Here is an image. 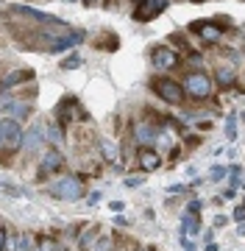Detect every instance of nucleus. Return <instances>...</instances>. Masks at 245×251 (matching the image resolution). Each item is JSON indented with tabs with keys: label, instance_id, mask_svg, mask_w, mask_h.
<instances>
[{
	"label": "nucleus",
	"instance_id": "obj_1",
	"mask_svg": "<svg viewBox=\"0 0 245 251\" xmlns=\"http://www.w3.org/2000/svg\"><path fill=\"white\" fill-rule=\"evenodd\" d=\"M181 90H184V98H190L192 103H206L212 98V92H215V81L203 70H187L181 78Z\"/></svg>",
	"mask_w": 245,
	"mask_h": 251
},
{
	"label": "nucleus",
	"instance_id": "obj_2",
	"mask_svg": "<svg viewBox=\"0 0 245 251\" xmlns=\"http://www.w3.org/2000/svg\"><path fill=\"white\" fill-rule=\"evenodd\" d=\"M47 193L56 201H78V198H84V179L81 176H73V173L59 176V179L47 181Z\"/></svg>",
	"mask_w": 245,
	"mask_h": 251
},
{
	"label": "nucleus",
	"instance_id": "obj_3",
	"mask_svg": "<svg viewBox=\"0 0 245 251\" xmlns=\"http://www.w3.org/2000/svg\"><path fill=\"white\" fill-rule=\"evenodd\" d=\"M89 115H87V109L81 106V100L75 98V95H64L59 103H56V123L59 126H73V123H87Z\"/></svg>",
	"mask_w": 245,
	"mask_h": 251
},
{
	"label": "nucleus",
	"instance_id": "obj_4",
	"mask_svg": "<svg viewBox=\"0 0 245 251\" xmlns=\"http://www.w3.org/2000/svg\"><path fill=\"white\" fill-rule=\"evenodd\" d=\"M151 90L159 100L164 103H170V106H178L184 100V90H181V81L176 78H167V75H159V78L151 81Z\"/></svg>",
	"mask_w": 245,
	"mask_h": 251
},
{
	"label": "nucleus",
	"instance_id": "obj_5",
	"mask_svg": "<svg viewBox=\"0 0 245 251\" xmlns=\"http://www.w3.org/2000/svg\"><path fill=\"white\" fill-rule=\"evenodd\" d=\"M190 34L198 39L200 45H220L223 42V34H226V28H220V23L215 20H195L190 23Z\"/></svg>",
	"mask_w": 245,
	"mask_h": 251
},
{
	"label": "nucleus",
	"instance_id": "obj_6",
	"mask_svg": "<svg viewBox=\"0 0 245 251\" xmlns=\"http://www.w3.org/2000/svg\"><path fill=\"white\" fill-rule=\"evenodd\" d=\"M151 64H154L159 73H170L181 64V53L170 45H156L154 50H151Z\"/></svg>",
	"mask_w": 245,
	"mask_h": 251
},
{
	"label": "nucleus",
	"instance_id": "obj_7",
	"mask_svg": "<svg viewBox=\"0 0 245 251\" xmlns=\"http://www.w3.org/2000/svg\"><path fill=\"white\" fill-rule=\"evenodd\" d=\"M45 140H47V123L34 120V123H31V128L25 131V137H22V153H25V156L37 153L39 148H42V143H45Z\"/></svg>",
	"mask_w": 245,
	"mask_h": 251
},
{
	"label": "nucleus",
	"instance_id": "obj_8",
	"mask_svg": "<svg viewBox=\"0 0 245 251\" xmlns=\"http://www.w3.org/2000/svg\"><path fill=\"white\" fill-rule=\"evenodd\" d=\"M64 153L59 151V148H47L42 156H39V171H37V176L39 179H50L53 173H59L64 168Z\"/></svg>",
	"mask_w": 245,
	"mask_h": 251
},
{
	"label": "nucleus",
	"instance_id": "obj_9",
	"mask_svg": "<svg viewBox=\"0 0 245 251\" xmlns=\"http://www.w3.org/2000/svg\"><path fill=\"white\" fill-rule=\"evenodd\" d=\"M170 6V0H142L134 6V20L136 23H151Z\"/></svg>",
	"mask_w": 245,
	"mask_h": 251
},
{
	"label": "nucleus",
	"instance_id": "obj_10",
	"mask_svg": "<svg viewBox=\"0 0 245 251\" xmlns=\"http://www.w3.org/2000/svg\"><path fill=\"white\" fill-rule=\"evenodd\" d=\"M84 39H87V34H84L81 28H73V31H70V34H64V36H56L53 42H50V45L45 48L47 53H67V50H73L75 45H81Z\"/></svg>",
	"mask_w": 245,
	"mask_h": 251
},
{
	"label": "nucleus",
	"instance_id": "obj_11",
	"mask_svg": "<svg viewBox=\"0 0 245 251\" xmlns=\"http://www.w3.org/2000/svg\"><path fill=\"white\" fill-rule=\"evenodd\" d=\"M136 162L145 173H156L162 168V153L156 148H136Z\"/></svg>",
	"mask_w": 245,
	"mask_h": 251
},
{
	"label": "nucleus",
	"instance_id": "obj_12",
	"mask_svg": "<svg viewBox=\"0 0 245 251\" xmlns=\"http://www.w3.org/2000/svg\"><path fill=\"white\" fill-rule=\"evenodd\" d=\"M215 84H218L220 90H231L234 87V81H237V70H234V62H220L218 67H215Z\"/></svg>",
	"mask_w": 245,
	"mask_h": 251
},
{
	"label": "nucleus",
	"instance_id": "obj_13",
	"mask_svg": "<svg viewBox=\"0 0 245 251\" xmlns=\"http://www.w3.org/2000/svg\"><path fill=\"white\" fill-rule=\"evenodd\" d=\"M25 81H34V70H9L3 78H0V92H11V87H17V84H25Z\"/></svg>",
	"mask_w": 245,
	"mask_h": 251
},
{
	"label": "nucleus",
	"instance_id": "obj_14",
	"mask_svg": "<svg viewBox=\"0 0 245 251\" xmlns=\"http://www.w3.org/2000/svg\"><path fill=\"white\" fill-rule=\"evenodd\" d=\"M31 109H34V98H25L22 100V95H17V98L11 100V106L6 109V117H11V120H28V115H31Z\"/></svg>",
	"mask_w": 245,
	"mask_h": 251
},
{
	"label": "nucleus",
	"instance_id": "obj_15",
	"mask_svg": "<svg viewBox=\"0 0 245 251\" xmlns=\"http://www.w3.org/2000/svg\"><path fill=\"white\" fill-rule=\"evenodd\" d=\"M195 234H200V215H190V212H184L178 237H195Z\"/></svg>",
	"mask_w": 245,
	"mask_h": 251
},
{
	"label": "nucleus",
	"instance_id": "obj_16",
	"mask_svg": "<svg viewBox=\"0 0 245 251\" xmlns=\"http://www.w3.org/2000/svg\"><path fill=\"white\" fill-rule=\"evenodd\" d=\"M98 145H100V153H103V159H106V162H120V148H117V143H114V140L100 137Z\"/></svg>",
	"mask_w": 245,
	"mask_h": 251
},
{
	"label": "nucleus",
	"instance_id": "obj_17",
	"mask_svg": "<svg viewBox=\"0 0 245 251\" xmlns=\"http://www.w3.org/2000/svg\"><path fill=\"white\" fill-rule=\"evenodd\" d=\"M95 243H98V226H89V229H84L81 237H78V251H92Z\"/></svg>",
	"mask_w": 245,
	"mask_h": 251
},
{
	"label": "nucleus",
	"instance_id": "obj_18",
	"mask_svg": "<svg viewBox=\"0 0 245 251\" xmlns=\"http://www.w3.org/2000/svg\"><path fill=\"white\" fill-rule=\"evenodd\" d=\"M120 39L114 34H109V31H103V34L95 39V50H117Z\"/></svg>",
	"mask_w": 245,
	"mask_h": 251
},
{
	"label": "nucleus",
	"instance_id": "obj_19",
	"mask_svg": "<svg viewBox=\"0 0 245 251\" xmlns=\"http://www.w3.org/2000/svg\"><path fill=\"white\" fill-rule=\"evenodd\" d=\"M47 143L53 145V148L59 143H64V126H59L56 120H53V123H47Z\"/></svg>",
	"mask_w": 245,
	"mask_h": 251
},
{
	"label": "nucleus",
	"instance_id": "obj_20",
	"mask_svg": "<svg viewBox=\"0 0 245 251\" xmlns=\"http://www.w3.org/2000/svg\"><path fill=\"white\" fill-rule=\"evenodd\" d=\"M240 176H243V168H240V165H231V168H228V187H240V184H243V179H240Z\"/></svg>",
	"mask_w": 245,
	"mask_h": 251
},
{
	"label": "nucleus",
	"instance_id": "obj_21",
	"mask_svg": "<svg viewBox=\"0 0 245 251\" xmlns=\"http://www.w3.org/2000/svg\"><path fill=\"white\" fill-rule=\"evenodd\" d=\"M92 251H114V237H98Z\"/></svg>",
	"mask_w": 245,
	"mask_h": 251
},
{
	"label": "nucleus",
	"instance_id": "obj_22",
	"mask_svg": "<svg viewBox=\"0 0 245 251\" xmlns=\"http://www.w3.org/2000/svg\"><path fill=\"white\" fill-rule=\"evenodd\" d=\"M226 137L231 140V143L237 140V117H234V115L226 117Z\"/></svg>",
	"mask_w": 245,
	"mask_h": 251
},
{
	"label": "nucleus",
	"instance_id": "obj_23",
	"mask_svg": "<svg viewBox=\"0 0 245 251\" xmlns=\"http://www.w3.org/2000/svg\"><path fill=\"white\" fill-rule=\"evenodd\" d=\"M75 67H81V56H78V53H73L70 59H64V62H62V70H64V73H67V70H75Z\"/></svg>",
	"mask_w": 245,
	"mask_h": 251
},
{
	"label": "nucleus",
	"instance_id": "obj_24",
	"mask_svg": "<svg viewBox=\"0 0 245 251\" xmlns=\"http://www.w3.org/2000/svg\"><path fill=\"white\" fill-rule=\"evenodd\" d=\"M223 176H228V168H226V165H215V168L209 171V179H212V181H220Z\"/></svg>",
	"mask_w": 245,
	"mask_h": 251
},
{
	"label": "nucleus",
	"instance_id": "obj_25",
	"mask_svg": "<svg viewBox=\"0 0 245 251\" xmlns=\"http://www.w3.org/2000/svg\"><path fill=\"white\" fill-rule=\"evenodd\" d=\"M203 201H200V198H195V201H190V204H187V212H190V215H200V212H203Z\"/></svg>",
	"mask_w": 245,
	"mask_h": 251
},
{
	"label": "nucleus",
	"instance_id": "obj_26",
	"mask_svg": "<svg viewBox=\"0 0 245 251\" xmlns=\"http://www.w3.org/2000/svg\"><path fill=\"white\" fill-rule=\"evenodd\" d=\"M128 190H136V187H142V176H126V181H123Z\"/></svg>",
	"mask_w": 245,
	"mask_h": 251
},
{
	"label": "nucleus",
	"instance_id": "obj_27",
	"mask_svg": "<svg viewBox=\"0 0 245 251\" xmlns=\"http://www.w3.org/2000/svg\"><path fill=\"white\" fill-rule=\"evenodd\" d=\"M0 153H6V117L0 120Z\"/></svg>",
	"mask_w": 245,
	"mask_h": 251
},
{
	"label": "nucleus",
	"instance_id": "obj_28",
	"mask_svg": "<svg viewBox=\"0 0 245 251\" xmlns=\"http://www.w3.org/2000/svg\"><path fill=\"white\" fill-rule=\"evenodd\" d=\"M234 221L237 224H245V204L234 206Z\"/></svg>",
	"mask_w": 245,
	"mask_h": 251
},
{
	"label": "nucleus",
	"instance_id": "obj_29",
	"mask_svg": "<svg viewBox=\"0 0 245 251\" xmlns=\"http://www.w3.org/2000/svg\"><path fill=\"white\" fill-rule=\"evenodd\" d=\"M109 209H111V212H117V215H120V212L126 209V204H123V201H111V204H109Z\"/></svg>",
	"mask_w": 245,
	"mask_h": 251
},
{
	"label": "nucleus",
	"instance_id": "obj_30",
	"mask_svg": "<svg viewBox=\"0 0 245 251\" xmlns=\"http://www.w3.org/2000/svg\"><path fill=\"white\" fill-rule=\"evenodd\" d=\"M98 201H100V193H98V190H95V193H89V198H87V204H98Z\"/></svg>",
	"mask_w": 245,
	"mask_h": 251
},
{
	"label": "nucleus",
	"instance_id": "obj_31",
	"mask_svg": "<svg viewBox=\"0 0 245 251\" xmlns=\"http://www.w3.org/2000/svg\"><path fill=\"white\" fill-rule=\"evenodd\" d=\"M184 190H187L184 184H170V187H167V193H184Z\"/></svg>",
	"mask_w": 245,
	"mask_h": 251
},
{
	"label": "nucleus",
	"instance_id": "obj_32",
	"mask_svg": "<svg viewBox=\"0 0 245 251\" xmlns=\"http://www.w3.org/2000/svg\"><path fill=\"white\" fill-rule=\"evenodd\" d=\"M203 243H215V232H212V229H206V232H203Z\"/></svg>",
	"mask_w": 245,
	"mask_h": 251
},
{
	"label": "nucleus",
	"instance_id": "obj_33",
	"mask_svg": "<svg viewBox=\"0 0 245 251\" xmlns=\"http://www.w3.org/2000/svg\"><path fill=\"white\" fill-rule=\"evenodd\" d=\"M226 224H228L226 215H218V218H215V226H218V229H220V226H226Z\"/></svg>",
	"mask_w": 245,
	"mask_h": 251
},
{
	"label": "nucleus",
	"instance_id": "obj_34",
	"mask_svg": "<svg viewBox=\"0 0 245 251\" xmlns=\"http://www.w3.org/2000/svg\"><path fill=\"white\" fill-rule=\"evenodd\" d=\"M234 193H237L234 187H228V190H223V198H234Z\"/></svg>",
	"mask_w": 245,
	"mask_h": 251
},
{
	"label": "nucleus",
	"instance_id": "obj_35",
	"mask_svg": "<svg viewBox=\"0 0 245 251\" xmlns=\"http://www.w3.org/2000/svg\"><path fill=\"white\" fill-rule=\"evenodd\" d=\"M206 251H220V249H218V243H206Z\"/></svg>",
	"mask_w": 245,
	"mask_h": 251
},
{
	"label": "nucleus",
	"instance_id": "obj_36",
	"mask_svg": "<svg viewBox=\"0 0 245 251\" xmlns=\"http://www.w3.org/2000/svg\"><path fill=\"white\" fill-rule=\"evenodd\" d=\"M237 234H240V237H245V224H240V229H237Z\"/></svg>",
	"mask_w": 245,
	"mask_h": 251
},
{
	"label": "nucleus",
	"instance_id": "obj_37",
	"mask_svg": "<svg viewBox=\"0 0 245 251\" xmlns=\"http://www.w3.org/2000/svg\"><path fill=\"white\" fill-rule=\"evenodd\" d=\"M237 117H240V123L245 126V112H240V115H237Z\"/></svg>",
	"mask_w": 245,
	"mask_h": 251
},
{
	"label": "nucleus",
	"instance_id": "obj_38",
	"mask_svg": "<svg viewBox=\"0 0 245 251\" xmlns=\"http://www.w3.org/2000/svg\"><path fill=\"white\" fill-rule=\"evenodd\" d=\"M81 3H87V6H92V3H98V0H81Z\"/></svg>",
	"mask_w": 245,
	"mask_h": 251
},
{
	"label": "nucleus",
	"instance_id": "obj_39",
	"mask_svg": "<svg viewBox=\"0 0 245 251\" xmlns=\"http://www.w3.org/2000/svg\"><path fill=\"white\" fill-rule=\"evenodd\" d=\"M136 251H156V249H148V246H142V249H136Z\"/></svg>",
	"mask_w": 245,
	"mask_h": 251
},
{
	"label": "nucleus",
	"instance_id": "obj_40",
	"mask_svg": "<svg viewBox=\"0 0 245 251\" xmlns=\"http://www.w3.org/2000/svg\"><path fill=\"white\" fill-rule=\"evenodd\" d=\"M31 251H42V249H39V243H37V246H34V249H31Z\"/></svg>",
	"mask_w": 245,
	"mask_h": 251
},
{
	"label": "nucleus",
	"instance_id": "obj_41",
	"mask_svg": "<svg viewBox=\"0 0 245 251\" xmlns=\"http://www.w3.org/2000/svg\"><path fill=\"white\" fill-rule=\"evenodd\" d=\"M64 3H81V0H64Z\"/></svg>",
	"mask_w": 245,
	"mask_h": 251
},
{
	"label": "nucleus",
	"instance_id": "obj_42",
	"mask_svg": "<svg viewBox=\"0 0 245 251\" xmlns=\"http://www.w3.org/2000/svg\"><path fill=\"white\" fill-rule=\"evenodd\" d=\"M243 50H245V36H243Z\"/></svg>",
	"mask_w": 245,
	"mask_h": 251
},
{
	"label": "nucleus",
	"instance_id": "obj_43",
	"mask_svg": "<svg viewBox=\"0 0 245 251\" xmlns=\"http://www.w3.org/2000/svg\"><path fill=\"white\" fill-rule=\"evenodd\" d=\"M240 187H243V190H245V181H243V184H240Z\"/></svg>",
	"mask_w": 245,
	"mask_h": 251
},
{
	"label": "nucleus",
	"instance_id": "obj_44",
	"mask_svg": "<svg viewBox=\"0 0 245 251\" xmlns=\"http://www.w3.org/2000/svg\"><path fill=\"white\" fill-rule=\"evenodd\" d=\"M134 3H142V0H134Z\"/></svg>",
	"mask_w": 245,
	"mask_h": 251
},
{
	"label": "nucleus",
	"instance_id": "obj_45",
	"mask_svg": "<svg viewBox=\"0 0 245 251\" xmlns=\"http://www.w3.org/2000/svg\"><path fill=\"white\" fill-rule=\"evenodd\" d=\"M192 3H198V0H192Z\"/></svg>",
	"mask_w": 245,
	"mask_h": 251
},
{
	"label": "nucleus",
	"instance_id": "obj_46",
	"mask_svg": "<svg viewBox=\"0 0 245 251\" xmlns=\"http://www.w3.org/2000/svg\"><path fill=\"white\" fill-rule=\"evenodd\" d=\"M0 229H3V226H0Z\"/></svg>",
	"mask_w": 245,
	"mask_h": 251
}]
</instances>
